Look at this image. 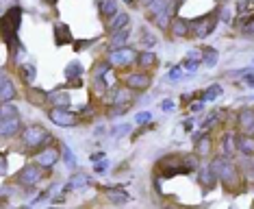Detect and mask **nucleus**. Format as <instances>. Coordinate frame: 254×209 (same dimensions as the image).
<instances>
[{
  "instance_id": "2",
  "label": "nucleus",
  "mask_w": 254,
  "mask_h": 209,
  "mask_svg": "<svg viewBox=\"0 0 254 209\" xmlns=\"http://www.w3.org/2000/svg\"><path fill=\"white\" fill-rule=\"evenodd\" d=\"M24 146L31 148V151H39L41 146H46L48 142H52V135H50L48 131H46L44 127H39V124H33V127H29L24 131Z\"/></svg>"
},
{
  "instance_id": "39",
  "label": "nucleus",
  "mask_w": 254,
  "mask_h": 209,
  "mask_svg": "<svg viewBox=\"0 0 254 209\" xmlns=\"http://www.w3.org/2000/svg\"><path fill=\"white\" fill-rule=\"evenodd\" d=\"M128 131H131V127H126V124H124V127H115L113 135H124V133H128Z\"/></svg>"
},
{
  "instance_id": "17",
  "label": "nucleus",
  "mask_w": 254,
  "mask_h": 209,
  "mask_svg": "<svg viewBox=\"0 0 254 209\" xmlns=\"http://www.w3.org/2000/svg\"><path fill=\"white\" fill-rule=\"evenodd\" d=\"M128 24V13H115L113 16V20L109 22V31H119V29H124V26Z\"/></svg>"
},
{
  "instance_id": "27",
  "label": "nucleus",
  "mask_w": 254,
  "mask_h": 209,
  "mask_svg": "<svg viewBox=\"0 0 254 209\" xmlns=\"http://www.w3.org/2000/svg\"><path fill=\"white\" fill-rule=\"evenodd\" d=\"M22 74H24L26 83H33V81H35V76H37L35 66H24V68H22Z\"/></svg>"
},
{
  "instance_id": "1",
  "label": "nucleus",
  "mask_w": 254,
  "mask_h": 209,
  "mask_svg": "<svg viewBox=\"0 0 254 209\" xmlns=\"http://www.w3.org/2000/svg\"><path fill=\"white\" fill-rule=\"evenodd\" d=\"M17 131H20V115H17L16 107L2 103V109H0V135L11 137Z\"/></svg>"
},
{
  "instance_id": "46",
  "label": "nucleus",
  "mask_w": 254,
  "mask_h": 209,
  "mask_svg": "<svg viewBox=\"0 0 254 209\" xmlns=\"http://www.w3.org/2000/svg\"><path fill=\"white\" fill-rule=\"evenodd\" d=\"M248 131H250V133H252V135H254V124H252V127H250V129H248Z\"/></svg>"
},
{
  "instance_id": "13",
  "label": "nucleus",
  "mask_w": 254,
  "mask_h": 209,
  "mask_svg": "<svg viewBox=\"0 0 254 209\" xmlns=\"http://www.w3.org/2000/svg\"><path fill=\"white\" fill-rule=\"evenodd\" d=\"M48 100L52 107H59V109H68L70 107V96H68V92H52V94H48Z\"/></svg>"
},
{
  "instance_id": "8",
  "label": "nucleus",
  "mask_w": 254,
  "mask_h": 209,
  "mask_svg": "<svg viewBox=\"0 0 254 209\" xmlns=\"http://www.w3.org/2000/svg\"><path fill=\"white\" fill-rule=\"evenodd\" d=\"M215 24H218V18H215V13H211V16H206V18H202V20L191 22L193 35H196V37H206V35L211 33V31L215 29Z\"/></svg>"
},
{
  "instance_id": "25",
  "label": "nucleus",
  "mask_w": 254,
  "mask_h": 209,
  "mask_svg": "<svg viewBox=\"0 0 254 209\" xmlns=\"http://www.w3.org/2000/svg\"><path fill=\"white\" fill-rule=\"evenodd\" d=\"M61 155H63V161H66V166H68V168H70V170H74V168H76V159H74V152H72V148L63 146V152H61Z\"/></svg>"
},
{
  "instance_id": "7",
  "label": "nucleus",
  "mask_w": 254,
  "mask_h": 209,
  "mask_svg": "<svg viewBox=\"0 0 254 209\" xmlns=\"http://www.w3.org/2000/svg\"><path fill=\"white\" fill-rule=\"evenodd\" d=\"M41 170H39V164L37 166H26V168L20 170V174H17V181H20L22 185H26V188H33L35 183H39L41 181Z\"/></svg>"
},
{
  "instance_id": "41",
  "label": "nucleus",
  "mask_w": 254,
  "mask_h": 209,
  "mask_svg": "<svg viewBox=\"0 0 254 209\" xmlns=\"http://www.w3.org/2000/svg\"><path fill=\"white\" fill-rule=\"evenodd\" d=\"M202 107H204V100H196V103L191 105V109H193V111H200Z\"/></svg>"
},
{
  "instance_id": "44",
  "label": "nucleus",
  "mask_w": 254,
  "mask_h": 209,
  "mask_svg": "<svg viewBox=\"0 0 254 209\" xmlns=\"http://www.w3.org/2000/svg\"><path fill=\"white\" fill-rule=\"evenodd\" d=\"M193 120H187V122H185V129H187V131H191V127H193Z\"/></svg>"
},
{
  "instance_id": "9",
  "label": "nucleus",
  "mask_w": 254,
  "mask_h": 209,
  "mask_svg": "<svg viewBox=\"0 0 254 209\" xmlns=\"http://www.w3.org/2000/svg\"><path fill=\"white\" fill-rule=\"evenodd\" d=\"M137 59L135 50L131 48H115L113 53H111L109 57V63L111 66H128V63H133Z\"/></svg>"
},
{
  "instance_id": "37",
  "label": "nucleus",
  "mask_w": 254,
  "mask_h": 209,
  "mask_svg": "<svg viewBox=\"0 0 254 209\" xmlns=\"http://www.w3.org/2000/svg\"><path fill=\"white\" fill-rule=\"evenodd\" d=\"M107 70H109V63H102V66H98V68H96V78L104 76V74H107Z\"/></svg>"
},
{
  "instance_id": "21",
  "label": "nucleus",
  "mask_w": 254,
  "mask_h": 209,
  "mask_svg": "<svg viewBox=\"0 0 254 209\" xmlns=\"http://www.w3.org/2000/svg\"><path fill=\"white\" fill-rule=\"evenodd\" d=\"M202 61H204L209 68H213L215 63H218V50L215 48H204L202 50Z\"/></svg>"
},
{
  "instance_id": "43",
  "label": "nucleus",
  "mask_w": 254,
  "mask_h": 209,
  "mask_svg": "<svg viewBox=\"0 0 254 209\" xmlns=\"http://www.w3.org/2000/svg\"><path fill=\"white\" fill-rule=\"evenodd\" d=\"M100 159H104V152H96V155L91 157V161H100Z\"/></svg>"
},
{
  "instance_id": "47",
  "label": "nucleus",
  "mask_w": 254,
  "mask_h": 209,
  "mask_svg": "<svg viewBox=\"0 0 254 209\" xmlns=\"http://www.w3.org/2000/svg\"><path fill=\"white\" fill-rule=\"evenodd\" d=\"M248 31H252V33H254V24H250V26H248Z\"/></svg>"
},
{
  "instance_id": "29",
  "label": "nucleus",
  "mask_w": 254,
  "mask_h": 209,
  "mask_svg": "<svg viewBox=\"0 0 254 209\" xmlns=\"http://www.w3.org/2000/svg\"><path fill=\"white\" fill-rule=\"evenodd\" d=\"M156 24H159L161 29H168V11L156 13Z\"/></svg>"
},
{
  "instance_id": "6",
  "label": "nucleus",
  "mask_w": 254,
  "mask_h": 209,
  "mask_svg": "<svg viewBox=\"0 0 254 209\" xmlns=\"http://www.w3.org/2000/svg\"><path fill=\"white\" fill-rule=\"evenodd\" d=\"M20 18H22V11L20 9H11L7 16L2 18V29H4V39H9L11 35H16L17 26H20Z\"/></svg>"
},
{
  "instance_id": "24",
  "label": "nucleus",
  "mask_w": 254,
  "mask_h": 209,
  "mask_svg": "<svg viewBox=\"0 0 254 209\" xmlns=\"http://www.w3.org/2000/svg\"><path fill=\"white\" fill-rule=\"evenodd\" d=\"M156 61V57H154V53H150V50H148V53H141L139 57H137V63H139L141 68H148V66H152V63Z\"/></svg>"
},
{
  "instance_id": "23",
  "label": "nucleus",
  "mask_w": 254,
  "mask_h": 209,
  "mask_svg": "<svg viewBox=\"0 0 254 209\" xmlns=\"http://www.w3.org/2000/svg\"><path fill=\"white\" fill-rule=\"evenodd\" d=\"M83 74V66L78 61H72V63H68V68H66V76H68V81H72V78H76V76H81Z\"/></svg>"
},
{
  "instance_id": "5",
  "label": "nucleus",
  "mask_w": 254,
  "mask_h": 209,
  "mask_svg": "<svg viewBox=\"0 0 254 209\" xmlns=\"http://www.w3.org/2000/svg\"><path fill=\"white\" fill-rule=\"evenodd\" d=\"M50 122H54L57 127H76V115L70 114L68 109L52 107L50 109Z\"/></svg>"
},
{
  "instance_id": "31",
  "label": "nucleus",
  "mask_w": 254,
  "mask_h": 209,
  "mask_svg": "<svg viewBox=\"0 0 254 209\" xmlns=\"http://www.w3.org/2000/svg\"><path fill=\"white\" fill-rule=\"evenodd\" d=\"M174 107H176V103H174L172 98H165L163 103H161V109L163 111H174Z\"/></svg>"
},
{
  "instance_id": "35",
  "label": "nucleus",
  "mask_w": 254,
  "mask_h": 209,
  "mask_svg": "<svg viewBox=\"0 0 254 209\" xmlns=\"http://www.w3.org/2000/svg\"><path fill=\"white\" fill-rule=\"evenodd\" d=\"M200 53H202V50H189V55H187V59H191V61H202V57H200Z\"/></svg>"
},
{
  "instance_id": "4",
  "label": "nucleus",
  "mask_w": 254,
  "mask_h": 209,
  "mask_svg": "<svg viewBox=\"0 0 254 209\" xmlns=\"http://www.w3.org/2000/svg\"><path fill=\"white\" fill-rule=\"evenodd\" d=\"M211 168H213V172L218 174V179H221L226 185H235V183H237V179H239L237 168H235V166L230 164L226 157H218V159H213Z\"/></svg>"
},
{
  "instance_id": "28",
  "label": "nucleus",
  "mask_w": 254,
  "mask_h": 209,
  "mask_svg": "<svg viewBox=\"0 0 254 209\" xmlns=\"http://www.w3.org/2000/svg\"><path fill=\"white\" fill-rule=\"evenodd\" d=\"M221 94V87L220 85H211L209 92H204V100H215Z\"/></svg>"
},
{
  "instance_id": "22",
  "label": "nucleus",
  "mask_w": 254,
  "mask_h": 209,
  "mask_svg": "<svg viewBox=\"0 0 254 209\" xmlns=\"http://www.w3.org/2000/svg\"><path fill=\"white\" fill-rule=\"evenodd\" d=\"M239 124H241L243 129H250L254 124V111L252 109H243L241 114H239Z\"/></svg>"
},
{
  "instance_id": "36",
  "label": "nucleus",
  "mask_w": 254,
  "mask_h": 209,
  "mask_svg": "<svg viewBox=\"0 0 254 209\" xmlns=\"http://www.w3.org/2000/svg\"><path fill=\"white\" fill-rule=\"evenodd\" d=\"M109 196H111V201H115V203H126L128 201L126 194H109Z\"/></svg>"
},
{
  "instance_id": "18",
  "label": "nucleus",
  "mask_w": 254,
  "mask_h": 209,
  "mask_svg": "<svg viewBox=\"0 0 254 209\" xmlns=\"http://www.w3.org/2000/svg\"><path fill=\"white\" fill-rule=\"evenodd\" d=\"M87 183H89V176H85V174H74L72 181L66 185V192H70V190H78V188H85Z\"/></svg>"
},
{
  "instance_id": "19",
  "label": "nucleus",
  "mask_w": 254,
  "mask_h": 209,
  "mask_svg": "<svg viewBox=\"0 0 254 209\" xmlns=\"http://www.w3.org/2000/svg\"><path fill=\"white\" fill-rule=\"evenodd\" d=\"M100 11H102V16L113 18L118 13V0H102L100 2Z\"/></svg>"
},
{
  "instance_id": "16",
  "label": "nucleus",
  "mask_w": 254,
  "mask_h": 209,
  "mask_svg": "<svg viewBox=\"0 0 254 209\" xmlns=\"http://www.w3.org/2000/svg\"><path fill=\"white\" fill-rule=\"evenodd\" d=\"M215 181H218V174L213 172V168L202 170V172H200V183L204 185L206 190H213L215 188Z\"/></svg>"
},
{
  "instance_id": "38",
  "label": "nucleus",
  "mask_w": 254,
  "mask_h": 209,
  "mask_svg": "<svg viewBox=\"0 0 254 209\" xmlns=\"http://www.w3.org/2000/svg\"><path fill=\"white\" fill-rule=\"evenodd\" d=\"M107 166H109V161H107V159H102V164H100V161H96L94 170H96V172H104V170H107Z\"/></svg>"
},
{
  "instance_id": "20",
  "label": "nucleus",
  "mask_w": 254,
  "mask_h": 209,
  "mask_svg": "<svg viewBox=\"0 0 254 209\" xmlns=\"http://www.w3.org/2000/svg\"><path fill=\"white\" fill-rule=\"evenodd\" d=\"M126 41H128V31H126V29L115 31L113 37H111V46H113V48H118V46H124Z\"/></svg>"
},
{
  "instance_id": "34",
  "label": "nucleus",
  "mask_w": 254,
  "mask_h": 209,
  "mask_svg": "<svg viewBox=\"0 0 254 209\" xmlns=\"http://www.w3.org/2000/svg\"><path fill=\"white\" fill-rule=\"evenodd\" d=\"M198 63H200V61H191V59H187V61H185V68H187L189 74H193L198 70Z\"/></svg>"
},
{
  "instance_id": "33",
  "label": "nucleus",
  "mask_w": 254,
  "mask_h": 209,
  "mask_svg": "<svg viewBox=\"0 0 254 209\" xmlns=\"http://www.w3.org/2000/svg\"><path fill=\"white\" fill-rule=\"evenodd\" d=\"M148 120H150V114H148V111H141V114H137L135 122H137V124H146Z\"/></svg>"
},
{
  "instance_id": "12",
  "label": "nucleus",
  "mask_w": 254,
  "mask_h": 209,
  "mask_svg": "<svg viewBox=\"0 0 254 209\" xmlns=\"http://www.w3.org/2000/svg\"><path fill=\"white\" fill-rule=\"evenodd\" d=\"M16 98V87H13L11 78L7 76V74H2L0 76V100L2 103H9V100Z\"/></svg>"
},
{
  "instance_id": "32",
  "label": "nucleus",
  "mask_w": 254,
  "mask_h": 209,
  "mask_svg": "<svg viewBox=\"0 0 254 209\" xmlns=\"http://www.w3.org/2000/svg\"><path fill=\"white\" fill-rule=\"evenodd\" d=\"M181 70H183L181 66H174L172 70H169V74H168V76H169V78H172V81H176V78H181V74H183V72H181Z\"/></svg>"
},
{
  "instance_id": "26",
  "label": "nucleus",
  "mask_w": 254,
  "mask_h": 209,
  "mask_svg": "<svg viewBox=\"0 0 254 209\" xmlns=\"http://www.w3.org/2000/svg\"><path fill=\"white\" fill-rule=\"evenodd\" d=\"M165 7H168V0H152V2H150V11L152 13L165 11Z\"/></svg>"
},
{
  "instance_id": "10",
  "label": "nucleus",
  "mask_w": 254,
  "mask_h": 209,
  "mask_svg": "<svg viewBox=\"0 0 254 209\" xmlns=\"http://www.w3.org/2000/svg\"><path fill=\"white\" fill-rule=\"evenodd\" d=\"M126 85H128V90H146L150 85V76L146 72H133L126 78Z\"/></svg>"
},
{
  "instance_id": "30",
  "label": "nucleus",
  "mask_w": 254,
  "mask_h": 209,
  "mask_svg": "<svg viewBox=\"0 0 254 209\" xmlns=\"http://www.w3.org/2000/svg\"><path fill=\"white\" fill-rule=\"evenodd\" d=\"M128 98H131V94H128V92H124V90L115 92V103H119V100H122V103H128Z\"/></svg>"
},
{
  "instance_id": "45",
  "label": "nucleus",
  "mask_w": 254,
  "mask_h": 209,
  "mask_svg": "<svg viewBox=\"0 0 254 209\" xmlns=\"http://www.w3.org/2000/svg\"><path fill=\"white\" fill-rule=\"evenodd\" d=\"M122 2H126V4H133V2H135V0H122Z\"/></svg>"
},
{
  "instance_id": "11",
  "label": "nucleus",
  "mask_w": 254,
  "mask_h": 209,
  "mask_svg": "<svg viewBox=\"0 0 254 209\" xmlns=\"http://www.w3.org/2000/svg\"><path fill=\"white\" fill-rule=\"evenodd\" d=\"M57 161H59V152L54 151V148H44V151H39V155H37V164H39L41 168H52Z\"/></svg>"
},
{
  "instance_id": "3",
  "label": "nucleus",
  "mask_w": 254,
  "mask_h": 209,
  "mask_svg": "<svg viewBox=\"0 0 254 209\" xmlns=\"http://www.w3.org/2000/svg\"><path fill=\"white\" fill-rule=\"evenodd\" d=\"M161 166H163L165 176H176V174H185L189 170H193L198 166V161H196V157H185V159L172 157V159L161 161Z\"/></svg>"
},
{
  "instance_id": "15",
  "label": "nucleus",
  "mask_w": 254,
  "mask_h": 209,
  "mask_svg": "<svg viewBox=\"0 0 254 209\" xmlns=\"http://www.w3.org/2000/svg\"><path fill=\"white\" fill-rule=\"evenodd\" d=\"M189 29H191V24L185 18H174L172 20V35L185 37V35H189Z\"/></svg>"
},
{
  "instance_id": "40",
  "label": "nucleus",
  "mask_w": 254,
  "mask_h": 209,
  "mask_svg": "<svg viewBox=\"0 0 254 209\" xmlns=\"http://www.w3.org/2000/svg\"><path fill=\"white\" fill-rule=\"evenodd\" d=\"M209 148H211L209 139H204V137H202V142H200V152H202V155H204V152H209Z\"/></svg>"
},
{
  "instance_id": "14",
  "label": "nucleus",
  "mask_w": 254,
  "mask_h": 209,
  "mask_svg": "<svg viewBox=\"0 0 254 209\" xmlns=\"http://www.w3.org/2000/svg\"><path fill=\"white\" fill-rule=\"evenodd\" d=\"M235 146L243 155H254V137H250V135H237L235 137Z\"/></svg>"
},
{
  "instance_id": "42",
  "label": "nucleus",
  "mask_w": 254,
  "mask_h": 209,
  "mask_svg": "<svg viewBox=\"0 0 254 209\" xmlns=\"http://www.w3.org/2000/svg\"><path fill=\"white\" fill-rule=\"evenodd\" d=\"M243 81H246L248 85H252V87H254V74H246V76H243Z\"/></svg>"
}]
</instances>
